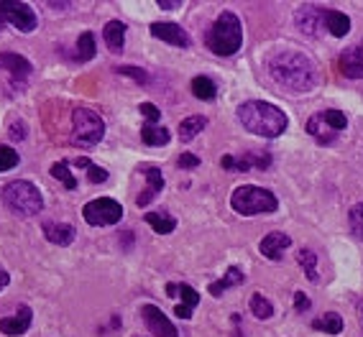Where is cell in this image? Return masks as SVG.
Returning a JSON list of instances; mask_svg holds the SVG:
<instances>
[{"instance_id": "obj_1", "label": "cell", "mask_w": 363, "mask_h": 337, "mask_svg": "<svg viewBox=\"0 0 363 337\" xmlns=\"http://www.w3.org/2000/svg\"><path fill=\"white\" fill-rule=\"evenodd\" d=\"M268 74L282 90L289 94H307L312 92L320 82L315 62L305 56L302 51H279L277 56H271L268 62Z\"/></svg>"}, {"instance_id": "obj_2", "label": "cell", "mask_w": 363, "mask_h": 337, "mask_svg": "<svg viewBox=\"0 0 363 337\" xmlns=\"http://www.w3.org/2000/svg\"><path fill=\"white\" fill-rule=\"evenodd\" d=\"M236 115L248 133L261 135V138H279L289 126L284 110H279L277 105L264 100H248L243 105H238Z\"/></svg>"}, {"instance_id": "obj_3", "label": "cell", "mask_w": 363, "mask_h": 337, "mask_svg": "<svg viewBox=\"0 0 363 337\" xmlns=\"http://www.w3.org/2000/svg\"><path fill=\"white\" fill-rule=\"evenodd\" d=\"M205 41L213 54H218V56L236 54L238 49L243 47V26H241L236 13L223 10L220 16L215 18V24L210 26Z\"/></svg>"}, {"instance_id": "obj_4", "label": "cell", "mask_w": 363, "mask_h": 337, "mask_svg": "<svg viewBox=\"0 0 363 337\" xmlns=\"http://www.w3.org/2000/svg\"><path fill=\"white\" fill-rule=\"evenodd\" d=\"M230 207L243 215V217H253V215H271L279 210V199L274 192H268L256 184H243L236 187L230 195Z\"/></svg>"}, {"instance_id": "obj_5", "label": "cell", "mask_w": 363, "mask_h": 337, "mask_svg": "<svg viewBox=\"0 0 363 337\" xmlns=\"http://www.w3.org/2000/svg\"><path fill=\"white\" fill-rule=\"evenodd\" d=\"M3 202L16 217H33L44 210V197L33 181L16 179L3 187Z\"/></svg>"}, {"instance_id": "obj_6", "label": "cell", "mask_w": 363, "mask_h": 337, "mask_svg": "<svg viewBox=\"0 0 363 337\" xmlns=\"http://www.w3.org/2000/svg\"><path fill=\"white\" fill-rule=\"evenodd\" d=\"M105 138V123L95 110L74 108L72 110V143L79 149H92Z\"/></svg>"}, {"instance_id": "obj_7", "label": "cell", "mask_w": 363, "mask_h": 337, "mask_svg": "<svg viewBox=\"0 0 363 337\" xmlns=\"http://www.w3.org/2000/svg\"><path fill=\"white\" fill-rule=\"evenodd\" d=\"M82 217L92 228H108V225H115L123 220V207L111 197H97L82 207Z\"/></svg>"}, {"instance_id": "obj_8", "label": "cell", "mask_w": 363, "mask_h": 337, "mask_svg": "<svg viewBox=\"0 0 363 337\" xmlns=\"http://www.w3.org/2000/svg\"><path fill=\"white\" fill-rule=\"evenodd\" d=\"M0 13L6 18V24H13L18 31L31 33L39 26V18L33 13L31 6L26 3H13V0H0Z\"/></svg>"}, {"instance_id": "obj_9", "label": "cell", "mask_w": 363, "mask_h": 337, "mask_svg": "<svg viewBox=\"0 0 363 337\" xmlns=\"http://www.w3.org/2000/svg\"><path fill=\"white\" fill-rule=\"evenodd\" d=\"M141 317H143V322H146V327L151 329V337H179V332L174 329V324L169 322V317H166L159 306L143 304L141 306Z\"/></svg>"}, {"instance_id": "obj_10", "label": "cell", "mask_w": 363, "mask_h": 337, "mask_svg": "<svg viewBox=\"0 0 363 337\" xmlns=\"http://www.w3.org/2000/svg\"><path fill=\"white\" fill-rule=\"evenodd\" d=\"M294 21H297V28L307 36H317L320 33V26H325V10L317 8V6H302L297 13H294Z\"/></svg>"}, {"instance_id": "obj_11", "label": "cell", "mask_w": 363, "mask_h": 337, "mask_svg": "<svg viewBox=\"0 0 363 337\" xmlns=\"http://www.w3.org/2000/svg\"><path fill=\"white\" fill-rule=\"evenodd\" d=\"M151 36H156V39L166 41V44H172V47H179V49H187L190 47V36L187 31L182 28V26L172 24V21H164V24H151Z\"/></svg>"}, {"instance_id": "obj_12", "label": "cell", "mask_w": 363, "mask_h": 337, "mask_svg": "<svg viewBox=\"0 0 363 337\" xmlns=\"http://www.w3.org/2000/svg\"><path fill=\"white\" fill-rule=\"evenodd\" d=\"M289 245H292V238L287 236V233L274 230V233L264 236V240L259 243V251H261V256H266L268 261H282L284 258V251Z\"/></svg>"}, {"instance_id": "obj_13", "label": "cell", "mask_w": 363, "mask_h": 337, "mask_svg": "<svg viewBox=\"0 0 363 337\" xmlns=\"http://www.w3.org/2000/svg\"><path fill=\"white\" fill-rule=\"evenodd\" d=\"M141 174L146 176L149 184H146V192H141V195L136 197V204H138V207H146L154 197L161 195V189H164V176H161V169H156V166H151V164H143Z\"/></svg>"}, {"instance_id": "obj_14", "label": "cell", "mask_w": 363, "mask_h": 337, "mask_svg": "<svg viewBox=\"0 0 363 337\" xmlns=\"http://www.w3.org/2000/svg\"><path fill=\"white\" fill-rule=\"evenodd\" d=\"M31 320H33L31 306H18V314L0 320V332L8 337L24 335V332H29V327H31Z\"/></svg>"}, {"instance_id": "obj_15", "label": "cell", "mask_w": 363, "mask_h": 337, "mask_svg": "<svg viewBox=\"0 0 363 337\" xmlns=\"http://www.w3.org/2000/svg\"><path fill=\"white\" fill-rule=\"evenodd\" d=\"M340 72L348 79H363V49L353 47L340 54Z\"/></svg>"}, {"instance_id": "obj_16", "label": "cell", "mask_w": 363, "mask_h": 337, "mask_svg": "<svg viewBox=\"0 0 363 337\" xmlns=\"http://www.w3.org/2000/svg\"><path fill=\"white\" fill-rule=\"evenodd\" d=\"M44 236H47L49 243L54 245H70L77 236V230L72 228L70 222H47L44 225Z\"/></svg>"}, {"instance_id": "obj_17", "label": "cell", "mask_w": 363, "mask_h": 337, "mask_svg": "<svg viewBox=\"0 0 363 337\" xmlns=\"http://www.w3.org/2000/svg\"><path fill=\"white\" fill-rule=\"evenodd\" d=\"M103 39L113 54H120V51H123V44H126V24H123V21H111V24L103 28Z\"/></svg>"}, {"instance_id": "obj_18", "label": "cell", "mask_w": 363, "mask_h": 337, "mask_svg": "<svg viewBox=\"0 0 363 337\" xmlns=\"http://www.w3.org/2000/svg\"><path fill=\"white\" fill-rule=\"evenodd\" d=\"M0 69H8L13 77H26V74H31V62L26 56L6 51V54H0Z\"/></svg>"}, {"instance_id": "obj_19", "label": "cell", "mask_w": 363, "mask_h": 337, "mask_svg": "<svg viewBox=\"0 0 363 337\" xmlns=\"http://www.w3.org/2000/svg\"><path fill=\"white\" fill-rule=\"evenodd\" d=\"M325 28H328L332 36L343 39V36L350 31V18H348L346 13H340V10H325Z\"/></svg>"}, {"instance_id": "obj_20", "label": "cell", "mask_w": 363, "mask_h": 337, "mask_svg": "<svg viewBox=\"0 0 363 337\" xmlns=\"http://www.w3.org/2000/svg\"><path fill=\"white\" fill-rule=\"evenodd\" d=\"M245 281V274L241 271L238 266H230L228 271H225V276H223L220 281H213L210 283V294L213 297H220L223 291L230 289V286H238V283H243Z\"/></svg>"}, {"instance_id": "obj_21", "label": "cell", "mask_w": 363, "mask_h": 337, "mask_svg": "<svg viewBox=\"0 0 363 337\" xmlns=\"http://www.w3.org/2000/svg\"><path fill=\"white\" fill-rule=\"evenodd\" d=\"M207 126V118L205 115H192V118H184L179 123V138L184 143L187 141H192L195 135H200L202 133V128Z\"/></svg>"}, {"instance_id": "obj_22", "label": "cell", "mask_w": 363, "mask_h": 337, "mask_svg": "<svg viewBox=\"0 0 363 337\" xmlns=\"http://www.w3.org/2000/svg\"><path fill=\"white\" fill-rule=\"evenodd\" d=\"M141 138L146 146H164V143H169V131H166L164 126H151V123H146V126L141 128Z\"/></svg>"}, {"instance_id": "obj_23", "label": "cell", "mask_w": 363, "mask_h": 337, "mask_svg": "<svg viewBox=\"0 0 363 337\" xmlns=\"http://www.w3.org/2000/svg\"><path fill=\"white\" fill-rule=\"evenodd\" d=\"M146 222H149L151 228L156 230L159 236H169L177 230V220L174 217H166V215H159V212H146Z\"/></svg>"}, {"instance_id": "obj_24", "label": "cell", "mask_w": 363, "mask_h": 337, "mask_svg": "<svg viewBox=\"0 0 363 337\" xmlns=\"http://www.w3.org/2000/svg\"><path fill=\"white\" fill-rule=\"evenodd\" d=\"M95 36L90 31H85L82 36L77 39V49H74V59L77 62H90L92 56H95Z\"/></svg>"}, {"instance_id": "obj_25", "label": "cell", "mask_w": 363, "mask_h": 337, "mask_svg": "<svg viewBox=\"0 0 363 337\" xmlns=\"http://www.w3.org/2000/svg\"><path fill=\"white\" fill-rule=\"evenodd\" d=\"M192 94L197 97V100H213L215 94H218V87L210 77H195L192 79Z\"/></svg>"}, {"instance_id": "obj_26", "label": "cell", "mask_w": 363, "mask_h": 337, "mask_svg": "<svg viewBox=\"0 0 363 337\" xmlns=\"http://www.w3.org/2000/svg\"><path fill=\"white\" fill-rule=\"evenodd\" d=\"M312 327L323 329L328 335H340V332H343V320H340L338 312H325V317L312 322Z\"/></svg>"}, {"instance_id": "obj_27", "label": "cell", "mask_w": 363, "mask_h": 337, "mask_svg": "<svg viewBox=\"0 0 363 337\" xmlns=\"http://www.w3.org/2000/svg\"><path fill=\"white\" fill-rule=\"evenodd\" d=\"M307 133L315 138L317 143H332L335 141V131H330L328 126H320V118L317 115H312V118L307 120Z\"/></svg>"}, {"instance_id": "obj_28", "label": "cell", "mask_w": 363, "mask_h": 337, "mask_svg": "<svg viewBox=\"0 0 363 337\" xmlns=\"http://www.w3.org/2000/svg\"><path fill=\"white\" fill-rule=\"evenodd\" d=\"M297 261H300V266L305 268V274H307L309 281H317V279H320V276H317L315 251H309V248H300V251H297Z\"/></svg>"}, {"instance_id": "obj_29", "label": "cell", "mask_w": 363, "mask_h": 337, "mask_svg": "<svg viewBox=\"0 0 363 337\" xmlns=\"http://www.w3.org/2000/svg\"><path fill=\"white\" fill-rule=\"evenodd\" d=\"M51 176L54 179H59L64 184V189H77V179L72 176V172H70V161L67 158H62V161H56L54 166H51Z\"/></svg>"}, {"instance_id": "obj_30", "label": "cell", "mask_w": 363, "mask_h": 337, "mask_svg": "<svg viewBox=\"0 0 363 337\" xmlns=\"http://www.w3.org/2000/svg\"><path fill=\"white\" fill-rule=\"evenodd\" d=\"M317 115H320V120H323L330 131H335V133H340V131L348 126L346 113H340V110H323V113H317Z\"/></svg>"}, {"instance_id": "obj_31", "label": "cell", "mask_w": 363, "mask_h": 337, "mask_svg": "<svg viewBox=\"0 0 363 337\" xmlns=\"http://www.w3.org/2000/svg\"><path fill=\"white\" fill-rule=\"evenodd\" d=\"M251 312L256 314L259 320H268V317L274 314V304H271L264 294H253L251 297Z\"/></svg>"}, {"instance_id": "obj_32", "label": "cell", "mask_w": 363, "mask_h": 337, "mask_svg": "<svg viewBox=\"0 0 363 337\" xmlns=\"http://www.w3.org/2000/svg\"><path fill=\"white\" fill-rule=\"evenodd\" d=\"M348 220H350V230H353V236L363 243V202H358V204L350 207Z\"/></svg>"}, {"instance_id": "obj_33", "label": "cell", "mask_w": 363, "mask_h": 337, "mask_svg": "<svg viewBox=\"0 0 363 337\" xmlns=\"http://www.w3.org/2000/svg\"><path fill=\"white\" fill-rule=\"evenodd\" d=\"M115 72L123 74V77H131L134 82H138V85H146V82H149V74H146L141 67H134V64H120V67H115Z\"/></svg>"}, {"instance_id": "obj_34", "label": "cell", "mask_w": 363, "mask_h": 337, "mask_svg": "<svg viewBox=\"0 0 363 337\" xmlns=\"http://www.w3.org/2000/svg\"><path fill=\"white\" fill-rule=\"evenodd\" d=\"M18 166V151L10 146H0V172H10Z\"/></svg>"}, {"instance_id": "obj_35", "label": "cell", "mask_w": 363, "mask_h": 337, "mask_svg": "<svg viewBox=\"0 0 363 337\" xmlns=\"http://www.w3.org/2000/svg\"><path fill=\"white\" fill-rule=\"evenodd\" d=\"M177 294L182 297V304L190 306V309H195L200 304V294L192 289L190 283H177Z\"/></svg>"}, {"instance_id": "obj_36", "label": "cell", "mask_w": 363, "mask_h": 337, "mask_svg": "<svg viewBox=\"0 0 363 337\" xmlns=\"http://www.w3.org/2000/svg\"><path fill=\"white\" fill-rule=\"evenodd\" d=\"M220 166L228 169V172H251V164H248L245 156H223Z\"/></svg>"}, {"instance_id": "obj_37", "label": "cell", "mask_w": 363, "mask_h": 337, "mask_svg": "<svg viewBox=\"0 0 363 337\" xmlns=\"http://www.w3.org/2000/svg\"><path fill=\"white\" fill-rule=\"evenodd\" d=\"M138 110H141V115L146 118V123H151V126H156V120H161V110H159L154 102H141Z\"/></svg>"}, {"instance_id": "obj_38", "label": "cell", "mask_w": 363, "mask_h": 337, "mask_svg": "<svg viewBox=\"0 0 363 337\" xmlns=\"http://www.w3.org/2000/svg\"><path fill=\"white\" fill-rule=\"evenodd\" d=\"M87 179L92 181V184H100V181L108 179V172H105V169H100L97 164H92L90 169H87Z\"/></svg>"}, {"instance_id": "obj_39", "label": "cell", "mask_w": 363, "mask_h": 337, "mask_svg": "<svg viewBox=\"0 0 363 337\" xmlns=\"http://www.w3.org/2000/svg\"><path fill=\"white\" fill-rule=\"evenodd\" d=\"M177 164H179V169H197V166H200V156H195V154H182Z\"/></svg>"}, {"instance_id": "obj_40", "label": "cell", "mask_w": 363, "mask_h": 337, "mask_svg": "<svg viewBox=\"0 0 363 337\" xmlns=\"http://www.w3.org/2000/svg\"><path fill=\"white\" fill-rule=\"evenodd\" d=\"M294 309L297 312H307L309 309V299L305 297V291H294Z\"/></svg>"}, {"instance_id": "obj_41", "label": "cell", "mask_w": 363, "mask_h": 337, "mask_svg": "<svg viewBox=\"0 0 363 337\" xmlns=\"http://www.w3.org/2000/svg\"><path fill=\"white\" fill-rule=\"evenodd\" d=\"M10 135H13V138H18V141H21V138H26V126L24 123H21V120H13V123H10Z\"/></svg>"}, {"instance_id": "obj_42", "label": "cell", "mask_w": 363, "mask_h": 337, "mask_svg": "<svg viewBox=\"0 0 363 337\" xmlns=\"http://www.w3.org/2000/svg\"><path fill=\"white\" fill-rule=\"evenodd\" d=\"M174 314H177L179 320H190V317H192V309H190V306L179 304V306H177V309H174Z\"/></svg>"}, {"instance_id": "obj_43", "label": "cell", "mask_w": 363, "mask_h": 337, "mask_svg": "<svg viewBox=\"0 0 363 337\" xmlns=\"http://www.w3.org/2000/svg\"><path fill=\"white\" fill-rule=\"evenodd\" d=\"M177 6H182V3H177V0H159V8L164 10H174Z\"/></svg>"}, {"instance_id": "obj_44", "label": "cell", "mask_w": 363, "mask_h": 337, "mask_svg": "<svg viewBox=\"0 0 363 337\" xmlns=\"http://www.w3.org/2000/svg\"><path fill=\"white\" fill-rule=\"evenodd\" d=\"M72 164H74V166H82V169H90V166H92V161H90V158H85V156H79V158H74Z\"/></svg>"}, {"instance_id": "obj_45", "label": "cell", "mask_w": 363, "mask_h": 337, "mask_svg": "<svg viewBox=\"0 0 363 337\" xmlns=\"http://www.w3.org/2000/svg\"><path fill=\"white\" fill-rule=\"evenodd\" d=\"M8 281H10L8 271H3V268H0V291H3V289H6V286H8Z\"/></svg>"}, {"instance_id": "obj_46", "label": "cell", "mask_w": 363, "mask_h": 337, "mask_svg": "<svg viewBox=\"0 0 363 337\" xmlns=\"http://www.w3.org/2000/svg\"><path fill=\"white\" fill-rule=\"evenodd\" d=\"M166 294H169V297H177V283H166Z\"/></svg>"}, {"instance_id": "obj_47", "label": "cell", "mask_w": 363, "mask_h": 337, "mask_svg": "<svg viewBox=\"0 0 363 337\" xmlns=\"http://www.w3.org/2000/svg\"><path fill=\"white\" fill-rule=\"evenodd\" d=\"M3 24H6V18H3V13H0V28H3Z\"/></svg>"}, {"instance_id": "obj_48", "label": "cell", "mask_w": 363, "mask_h": 337, "mask_svg": "<svg viewBox=\"0 0 363 337\" xmlns=\"http://www.w3.org/2000/svg\"><path fill=\"white\" fill-rule=\"evenodd\" d=\"M361 49H363V44H361Z\"/></svg>"}, {"instance_id": "obj_49", "label": "cell", "mask_w": 363, "mask_h": 337, "mask_svg": "<svg viewBox=\"0 0 363 337\" xmlns=\"http://www.w3.org/2000/svg\"><path fill=\"white\" fill-rule=\"evenodd\" d=\"M361 317H363V312H361Z\"/></svg>"}]
</instances>
